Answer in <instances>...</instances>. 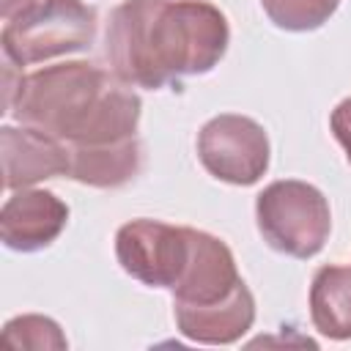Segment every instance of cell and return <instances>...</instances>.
<instances>
[{
    "instance_id": "6da1fadb",
    "label": "cell",
    "mask_w": 351,
    "mask_h": 351,
    "mask_svg": "<svg viewBox=\"0 0 351 351\" xmlns=\"http://www.w3.org/2000/svg\"><path fill=\"white\" fill-rule=\"evenodd\" d=\"M230 27L206 0H123L104 33L110 71L137 88L208 74L225 55Z\"/></svg>"
},
{
    "instance_id": "7a4b0ae2",
    "label": "cell",
    "mask_w": 351,
    "mask_h": 351,
    "mask_svg": "<svg viewBox=\"0 0 351 351\" xmlns=\"http://www.w3.org/2000/svg\"><path fill=\"white\" fill-rule=\"evenodd\" d=\"M140 110V96L112 71L69 60L22 77L8 112L66 145H101L134 137Z\"/></svg>"
},
{
    "instance_id": "3957f363",
    "label": "cell",
    "mask_w": 351,
    "mask_h": 351,
    "mask_svg": "<svg viewBox=\"0 0 351 351\" xmlns=\"http://www.w3.org/2000/svg\"><path fill=\"white\" fill-rule=\"evenodd\" d=\"M96 8L82 0H36L3 25V58L16 66L41 63L93 44Z\"/></svg>"
},
{
    "instance_id": "277c9868",
    "label": "cell",
    "mask_w": 351,
    "mask_h": 351,
    "mask_svg": "<svg viewBox=\"0 0 351 351\" xmlns=\"http://www.w3.org/2000/svg\"><path fill=\"white\" fill-rule=\"evenodd\" d=\"M255 222L263 241L291 258L318 255L332 230V211L324 192L307 181H271L255 200Z\"/></svg>"
},
{
    "instance_id": "5b68a950",
    "label": "cell",
    "mask_w": 351,
    "mask_h": 351,
    "mask_svg": "<svg viewBox=\"0 0 351 351\" xmlns=\"http://www.w3.org/2000/svg\"><path fill=\"white\" fill-rule=\"evenodd\" d=\"M197 159L217 181L250 186L269 170V137L258 121L222 112L197 132Z\"/></svg>"
},
{
    "instance_id": "8992f818",
    "label": "cell",
    "mask_w": 351,
    "mask_h": 351,
    "mask_svg": "<svg viewBox=\"0 0 351 351\" xmlns=\"http://www.w3.org/2000/svg\"><path fill=\"white\" fill-rule=\"evenodd\" d=\"M115 258L137 282L173 291L189 258V228L159 219H132L115 233Z\"/></svg>"
},
{
    "instance_id": "52a82bcc",
    "label": "cell",
    "mask_w": 351,
    "mask_h": 351,
    "mask_svg": "<svg viewBox=\"0 0 351 351\" xmlns=\"http://www.w3.org/2000/svg\"><path fill=\"white\" fill-rule=\"evenodd\" d=\"M0 151H3V184L8 192L27 189L38 181L69 176L71 156L69 145L47 132L33 126H3L0 129Z\"/></svg>"
},
{
    "instance_id": "ba28073f",
    "label": "cell",
    "mask_w": 351,
    "mask_h": 351,
    "mask_svg": "<svg viewBox=\"0 0 351 351\" xmlns=\"http://www.w3.org/2000/svg\"><path fill=\"white\" fill-rule=\"evenodd\" d=\"M239 282L241 277L230 247L206 230L189 228V258L178 282L173 285V302L214 304L230 296Z\"/></svg>"
},
{
    "instance_id": "9c48e42d",
    "label": "cell",
    "mask_w": 351,
    "mask_h": 351,
    "mask_svg": "<svg viewBox=\"0 0 351 351\" xmlns=\"http://www.w3.org/2000/svg\"><path fill=\"white\" fill-rule=\"evenodd\" d=\"M69 222V206L47 189H16L3 203L0 236L8 250L36 252L49 247Z\"/></svg>"
},
{
    "instance_id": "30bf717a",
    "label": "cell",
    "mask_w": 351,
    "mask_h": 351,
    "mask_svg": "<svg viewBox=\"0 0 351 351\" xmlns=\"http://www.w3.org/2000/svg\"><path fill=\"white\" fill-rule=\"evenodd\" d=\"M176 326L186 340L206 346H228L241 340L255 321V299L244 280L233 288L230 296L214 304H184L173 302Z\"/></svg>"
},
{
    "instance_id": "8fae6325",
    "label": "cell",
    "mask_w": 351,
    "mask_h": 351,
    "mask_svg": "<svg viewBox=\"0 0 351 351\" xmlns=\"http://www.w3.org/2000/svg\"><path fill=\"white\" fill-rule=\"evenodd\" d=\"M71 167L69 178L96 186V189H115L132 181L143 165V145L134 137L101 145H69Z\"/></svg>"
},
{
    "instance_id": "7c38bea8",
    "label": "cell",
    "mask_w": 351,
    "mask_h": 351,
    "mask_svg": "<svg viewBox=\"0 0 351 351\" xmlns=\"http://www.w3.org/2000/svg\"><path fill=\"white\" fill-rule=\"evenodd\" d=\"M310 321L329 340H351V269L321 266L310 285Z\"/></svg>"
},
{
    "instance_id": "4fadbf2b",
    "label": "cell",
    "mask_w": 351,
    "mask_h": 351,
    "mask_svg": "<svg viewBox=\"0 0 351 351\" xmlns=\"http://www.w3.org/2000/svg\"><path fill=\"white\" fill-rule=\"evenodd\" d=\"M337 3L340 0H261L266 16L291 33L318 30L337 11Z\"/></svg>"
},
{
    "instance_id": "5bb4252c",
    "label": "cell",
    "mask_w": 351,
    "mask_h": 351,
    "mask_svg": "<svg viewBox=\"0 0 351 351\" xmlns=\"http://www.w3.org/2000/svg\"><path fill=\"white\" fill-rule=\"evenodd\" d=\"M3 340L14 348H66L69 340L60 332V326L47 315H16L3 326Z\"/></svg>"
},
{
    "instance_id": "9a60e30c",
    "label": "cell",
    "mask_w": 351,
    "mask_h": 351,
    "mask_svg": "<svg viewBox=\"0 0 351 351\" xmlns=\"http://www.w3.org/2000/svg\"><path fill=\"white\" fill-rule=\"evenodd\" d=\"M329 126H332V134H335V140L343 145L346 159H348V165H351V96L343 99V101L332 110Z\"/></svg>"
},
{
    "instance_id": "2e32d148",
    "label": "cell",
    "mask_w": 351,
    "mask_h": 351,
    "mask_svg": "<svg viewBox=\"0 0 351 351\" xmlns=\"http://www.w3.org/2000/svg\"><path fill=\"white\" fill-rule=\"evenodd\" d=\"M36 0H3L0 3V14H3V19L8 22V19H14L19 11H25L27 5H33Z\"/></svg>"
}]
</instances>
